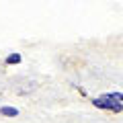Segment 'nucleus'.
Listing matches in <instances>:
<instances>
[{
	"label": "nucleus",
	"mask_w": 123,
	"mask_h": 123,
	"mask_svg": "<svg viewBox=\"0 0 123 123\" xmlns=\"http://www.w3.org/2000/svg\"><path fill=\"white\" fill-rule=\"evenodd\" d=\"M4 62L8 64V66H14V64H21V62H23V57H21V53L12 51V53H8V55L4 57Z\"/></svg>",
	"instance_id": "7ed1b4c3"
},
{
	"label": "nucleus",
	"mask_w": 123,
	"mask_h": 123,
	"mask_svg": "<svg viewBox=\"0 0 123 123\" xmlns=\"http://www.w3.org/2000/svg\"><path fill=\"white\" fill-rule=\"evenodd\" d=\"M92 105L97 107V109H103V111H113V113H121V111H123V103L115 101V98L111 97L109 92H105L103 97L92 98Z\"/></svg>",
	"instance_id": "f257e3e1"
},
{
	"label": "nucleus",
	"mask_w": 123,
	"mask_h": 123,
	"mask_svg": "<svg viewBox=\"0 0 123 123\" xmlns=\"http://www.w3.org/2000/svg\"><path fill=\"white\" fill-rule=\"evenodd\" d=\"M0 115L2 117H18V109L12 105H2L0 107Z\"/></svg>",
	"instance_id": "f03ea898"
}]
</instances>
